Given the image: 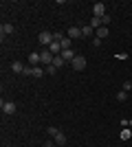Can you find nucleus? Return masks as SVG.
<instances>
[{"label": "nucleus", "mask_w": 132, "mask_h": 147, "mask_svg": "<svg viewBox=\"0 0 132 147\" xmlns=\"http://www.w3.org/2000/svg\"><path fill=\"white\" fill-rule=\"evenodd\" d=\"M53 59H55V55H53L49 49L40 53V66H51V64H53Z\"/></svg>", "instance_id": "f257e3e1"}, {"label": "nucleus", "mask_w": 132, "mask_h": 147, "mask_svg": "<svg viewBox=\"0 0 132 147\" xmlns=\"http://www.w3.org/2000/svg\"><path fill=\"white\" fill-rule=\"evenodd\" d=\"M106 16V5L104 2H95L93 5V18H104Z\"/></svg>", "instance_id": "f03ea898"}, {"label": "nucleus", "mask_w": 132, "mask_h": 147, "mask_svg": "<svg viewBox=\"0 0 132 147\" xmlns=\"http://www.w3.org/2000/svg\"><path fill=\"white\" fill-rule=\"evenodd\" d=\"M0 108H2V112H5V114H16V110H18L13 101H5V99H2V103H0Z\"/></svg>", "instance_id": "7ed1b4c3"}, {"label": "nucleus", "mask_w": 132, "mask_h": 147, "mask_svg": "<svg viewBox=\"0 0 132 147\" xmlns=\"http://www.w3.org/2000/svg\"><path fill=\"white\" fill-rule=\"evenodd\" d=\"M38 40H40V44H42V46H51V44H53V33H49V31H42Z\"/></svg>", "instance_id": "20e7f679"}, {"label": "nucleus", "mask_w": 132, "mask_h": 147, "mask_svg": "<svg viewBox=\"0 0 132 147\" xmlns=\"http://www.w3.org/2000/svg\"><path fill=\"white\" fill-rule=\"evenodd\" d=\"M70 64H73L75 70H84V68H86V57L84 55H75V59L70 61Z\"/></svg>", "instance_id": "39448f33"}, {"label": "nucleus", "mask_w": 132, "mask_h": 147, "mask_svg": "<svg viewBox=\"0 0 132 147\" xmlns=\"http://www.w3.org/2000/svg\"><path fill=\"white\" fill-rule=\"evenodd\" d=\"M53 141H55V145H60V147H64L66 145V141H68V138H66V134H64L62 129H57V134L53 136Z\"/></svg>", "instance_id": "423d86ee"}, {"label": "nucleus", "mask_w": 132, "mask_h": 147, "mask_svg": "<svg viewBox=\"0 0 132 147\" xmlns=\"http://www.w3.org/2000/svg\"><path fill=\"white\" fill-rule=\"evenodd\" d=\"M66 35H68L70 40H77V37H82V29H77V26H70Z\"/></svg>", "instance_id": "0eeeda50"}, {"label": "nucleus", "mask_w": 132, "mask_h": 147, "mask_svg": "<svg viewBox=\"0 0 132 147\" xmlns=\"http://www.w3.org/2000/svg\"><path fill=\"white\" fill-rule=\"evenodd\" d=\"M13 31H16V29H13V24H9V22H5V24L0 26V33H2V37H5V35H11Z\"/></svg>", "instance_id": "6e6552de"}, {"label": "nucleus", "mask_w": 132, "mask_h": 147, "mask_svg": "<svg viewBox=\"0 0 132 147\" xmlns=\"http://www.w3.org/2000/svg\"><path fill=\"white\" fill-rule=\"evenodd\" d=\"M49 51L53 53V55H62V44H60V42H53L49 46Z\"/></svg>", "instance_id": "1a4fd4ad"}, {"label": "nucleus", "mask_w": 132, "mask_h": 147, "mask_svg": "<svg viewBox=\"0 0 132 147\" xmlns=\"http://www.w3.org/2000/svg\"><path fill=\"white\" fill-rule=\"evenodd\" d=\"M62 59H64V61H73V59H75V53H73L70 49L62 51Z\"/></svg>", "instance_id": "9d476101"}, {"label": "nucleus", "mask_w": 132, "mask_h": 147, "mask_svg": "<svg viewBox=\"0 0 132 147\" xmlns=\"http://www.w3.org/2000/svg\"><path fill=\"white\" fill-rule=\"evenodd\" d=\"M24 68L26 66H22V61H13V64H11V70H13V73H24Z\"/></svg>", "instance_id": "9b49d317"}, {"label": "nucleus", "mask_w": 132, "mask_h": 147, "mask_svg": "<svg viewBox=\"0 0 132 147\" xmlns=\"http://www.w3.org/2000/svg\"><path fill=\"white\" fill-rule=\"evenodd\" d=\"M108 33H110V29H108V26H99V29H97V37H99V40L108 37Z\"/></svg>", "instance_id": "f8f14e48"}, {"label": "nucleus", "mask_w": 132, "mask_h": 147, "mask_svg": "<svg viewBox=\"0 0 132 147\" xmlns=\"http://www.w3.org/2000/svg\"><path fill=\"white\" fill-rule=\"evenodd\" d=\"M46 70H42V66H31V75L33 77H44Z\"/></svg>", "instance_id": "ddd939ff"}, {"label": "nucleus", "mask_w": 132, "mask_h": 147, "mask_svg": "<svg viewBox=\"0 0 132 147\" xmlns=\"http://www.w3.org/2000/svg\"><path fill=\"white\" fill-rule=\"evenodd\" d=\"M29 64H31V66H38L40 64V53H31V55H29Z\"/></svg>", "instance_id": "4468645a"}, {"label": "nucleus", "mask_w": 132, "mask_h": 147, "mask_svg": "<svg viewBox=\"0 0 132 147\" xmlns=\"http://www.w3.org/2000/svg\"><path fill=\"white\" fill-rule=\"evenodd\" d=\"M60 44H62V51H66V49H70V44H73V40H70V37L66 35V37H64V40H62Z\"/></svg>", "instance_id": "2eb2a0df"}, {"label": "nucleus", "mask_w": 132, "mask_h": 147, "mask_svg": "<svg viewBox=\"0 0 132 147\" xmlns=\"http://www.w3.org/2000/svg\"><path fill=\"white\" fill-rule=\"evenodd\" d=\"M64 64H66V61L62 59V55H55V59H53V66H55V68H62Z\"/></svg>", "instance_id": "dca6fc26"}, {"label": "nucleus", "mask_w": 132, "mask_h": 147, "mask_svg": "<svg viewBox=\"0 0 132 147\" xmlns=\"http://www.w3.org/2000/svg\"><path fill=\"white\" fill-rule=\"evenodd\" d=\"M88 35H93V26H90V24L82 26V37H88Z\"/></svg>", "instance_id": "f3484780"}, {"label": "nucleus", "mask_w": 132, "mask_h": 147, "mask_svg": "<svg viewBox=\"0 0 132 147\" xmlns=\"http://www.w3.org/2000/svg\"><path fill=\"white\" fill-rule=\"evenodd\" d=\"M132 138V129H121V141H128Z\"/></svg>", "instance_id": "a211bd4d"}, {"label": "nucleus", "mask_w": 132, "mask_h": 147, "mask_svg": "<svg viewBox=\"0 0 132 147\" xmlns=\"http://www.w3.org/2000/svg\"><path fill=\"white\" fill-rule=\"evenodd\" d=\"M126 99H128V92L126 90H119V92H117V101H126Z\"/></svg>", "instance_id": "6ab92c4d"}, {"label": "nucleus", "mask_w": 132, "mask_h": 147, "mask_svg": "<svg viewBox=\"0 0 132 147\" xmlns=\"http://www.w3.org/2000/svg\"><path fill=\"white\" fill-rule=\"evenodd\" d=\"M64 37H66V35H62L60 31H55V33H53V42H62Z\"/></svg>", "instance_id": "aec40b11"}, {"label": "nucleus", "mask_w": 132, "mask_h": 147, "mask_svg": "<svg viewBox=\"0 0 132 147\" xmlns=\"http://www.w3.org/2000/svg\"><path fill=\"white\" fill-rule=\"evenodd\" d=\"M90 26H93V29H99V26H101V18H93Z\"/></svg>", "instance_id": "412c9836"}, {"label": "nucleus", "mask_w": 132, "mask_h": 147, "mask_svg": "<svg viewBox=\"0 0 132 147\" xmlns=\"http://www.w3.org/2000/svg\"><path fill=\"white\" fill-rule=\"evenodd\" d=\"M106 24H110V16H108V13L101 18V26H106Z\"/></svg>", "instance_id": "4be33fe9"}, {"label": "nucleus", "mask_w": 132, "mask_h": 147, "mask_svg": "<svg viewBox=\"0 0 132 147\" xmlns=\"http://www.w3.org/2000/svg\"><path fill=\"white\" fill-rule=\"evenodd\" d=\"M55 70H57V68L53 66V64H51V66H46V75H55Z\"/></svg>", "instance_id": "5701e85b"}, {"label": "nucleus", "mask_w": 132, "mask_h": 147, "mask_svg": "<svg viewBox=\"0 0 132 147\" xmlns=\"http://www.w3.org/2000/svg\"><path fill=\"white\" fill-rule=\"evenodd\" d=\"M123 90H126V92L132 90V81H123Z\"/></svg>", "instance_id": "b1692460"}, {"label": "nucleus", "mask_w": 132, "mask_h": 147, "mask_svg": "<svg viewBox=\"0 0 132 147\" xmlns=\"http://www.w3.org/2000/svg\"><path fill=\"white\" fill-rule=\"evenodd\" d=\"M46 132H49V136H51V138H53V136L57 134V127H46Z\"/></svg>", "instance_id": "393cba45"}, {"label": "nucleus", "mask_w": 132, "mask_h": 147, "mask_svg": "<svg viewBox=\"0 0 132 147\" xmlns=\"http://www.w3.org/2000/svg\"><path fill=\"white\" fill-rule=\"evenodd\" d=\"M128 125H130V127H132V119H130V121H128Z\"/></svg>", "instance_id": "a878e982"}]
</instances>
